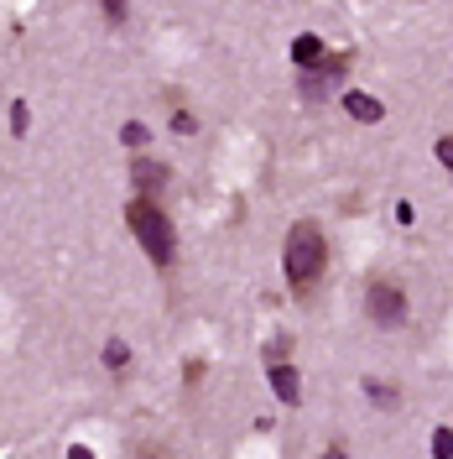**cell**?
I'll return each instance as SVG.
<instances>
[{
	"instance_id": "obj_1",
	"label": "cell",
	"mask_w": 453,
	"mask_h": 459,
	"mask_svg": "<svg viewBox=\"0 0 453 459\" xmlns=\"http://www.w3.org/2000/svg\"><path fill=\"white\" fill-rule=\"evenodd\" d=\"M282 272H286V287H292L297 298H312L318 277L329 272V235L312 225V220H297V225L286 230Z\"/></svg>"
},
{
	"instance_id": "obj_2",
	"label": "cell",
	"mask_w": 453,
	"mask_h": 459,
	"mask_svg": "<svg viewBox=\"0 0 453 459\" xmlns=\"http://www.w3.org/2000/svg\"><path fill=\"white\" fill-rule=\"evenodd\" d=\"M125 225H131V235L141 240V251L151 256V266H162L167 272L172 261H177V230H172V220L162 214V204L157 199H131L125 204Z\"/></svg>"
},
{
	"instance_id": "obj_3",
	"label": "cell",
	"mask_w": 453,
	"mask_h": 459,
	"mask_svg": "<svg viewBox=\"0 0 453 459\" xmlns=\"http://www.w3.org/2000/svg\"><path fill=\"white\" fill-rule=\"evenodd\" d=\"M365 314H370V324H380V329H401V324H406V292H401V282L375 277V282L365 287Z\"/></svg>"
},
{
	"instance_id": "obj_4",
	"label": "cell",
	"mask_w": 453,
	"mask_h": 459,
	"mask_svg": "<svg viewBox=\"0 0 453 459\" xmlns=\"http://www.w3.org/2000/svg\"><path fill=\"white\" fill-rule=\"evenodd\" d=\"M349 68H355V57H349V53H329L318 68H308V74H303V84H297V89H303V100H323V94L339 84Z\"/></svg>"
},
{
	"instance_id": "obj_5",
	"label": "cell",
	"mask_w": 453,
	"mask_h": 459,
	"mask_svg": "<svg viewBox=\"0 0 453 459\" xmlns=\"http://www.w3.org/2000/svg\"><path fill=\"white\" fill-rule=\"evenodd\" d=\"M266 376H271V392H277L286 407H292V402H303V376L292 371L286 360H271V366H266Z\"/></svg>"
},
{
	"instance_id": "obj_6",
	"label": "cell",
	"mask_w": 453,
	"mask_h": 459,
	"mask_svg": "<svg viewBox=\"0 0 453 459\" xmlns=\"http://www.w3.org/2000/svg\"><path fill=\"white\" fill-rule=\"evenodd\" d=\"M131 183H136L146 199H151V194L167 183V168H162V162H151V157H136V162H131Z\"/></svg>"
},
{
	"instance_id": "obj_7",
	"label": "cell",
	"mask_w": 453,
	"mask_h": 459,
	"mask_svg": "<svg viewBox=\"0 0 453 459\" xmlns=\"http://www.w3.org/2000/svg\"><path fill=\"white\" fill-rule=\"evenodd\" d=\"M344 110H349V120H360V126H375V120L386 115V105H380L375 94H360V89H355V94H344Z\"/></svg>"
},
{
	"instance_id": "obj_8",
	"label": "cell",
	"mask_w": 453,
	"mask_h": 459,
	"mask_svg": "<svg viewBox=\"0 0 453 459\" xmlns=\"http://www.w3.org/2000/svg\"><path fill=\"white\" fill-rule=\"evenodd\" d=\"M323 57H329V48H323V42H318V37H312V31H303V37H297V42H292V63H297V68H303V74H308V68H318V63H323Z\"/></svg>"
},
{
	"instance_id": "obj_9",
	"label": "cell",
	"mask_w": 453,
	"mask_h": 459,
	"mask_svg": "<svg viewBox=\"0 0 453 459\" xmlns=\"http://www.w3.org/2000/svg\"><path fill=\"white\" fill-rule=\"evenodd\" d=\"M365 397L375 402V407H386V412H391V407L401 402V392L391 386V381H365Z\"/></svg>"
},
{
	"instance_id": "obj_10",
	"label": "cell",
	"mask_w": 453,
	"mask_h": 459,
	"mask_svg": "<svg viewBox=\"0 0 453 459\" xmlns=\"http://www.w3.org/2000/svg\"><path fill=\"white\" fill-rule=\"evenodd\" d=\"M131 366V344L125 340H105V371H125Z\"/></svg>"
},
{
	"instance_id": "obj_11",
	"label": "cell",
	"mask_w": 453,
	"mask_h": 459,
	"mask_svg": "<svg viewBox=\"0 0 453 459\" xmlns=\"http://www.w3.org/2000/svg\"><path fill=\"white\" fill-rule=\"evenodd\" d=\"M31 115H27V100H11V136H27Z\"/></svg>"
},
{
	"instance_id": "obj_12",
	"label": "cell",
	"mask_w": 453,
	"mask_h": 459,
	"mask_svg": "<svg viewBox=\"0 0 453 459\" xmlns=\"http://www.w3.org/2000/svg\"><path fill=\"white\" fill-rule=\"evenodd\" d=\"M432 459H453V429H432Z\"/></svg>"
},
{
	"instance_id": "obj_13",
	"label": "cell",
	"mask_w": 453,
	"mask_h": 459,
	"mask_svg": "<svg viewBox=\"0 0 453 459\" xmlns=\"http://www.w3.org/2000/svg\"><path fill=\"white\" fill-rule=\"evenodd\" d=\"M120 142H125V146H146V142H151V131H146L141 120H131V126H120Z\"/></svg>"
},
{
	"instance_id": "obj_14",
	"label": "cell",
	"mask_w": 453,
	"mask_h": 459,
	"mask_svg": "<svg viewBox=\"0 0 453 459\" xmlns=\"http://www.w3.org/2000/svg\"><path fill=\"white\" fill-rule=\"evenodd\" d=\"M172 131H183V136H193V131H199V120H193V110H177V115H172Z\"/></svg>"
},
{
	"instance_id": "obj_15",
	"label": "cell",
	"mask_w": 453,
	"mask_h": 459,
	"mask_svg": "<svg viewBox=\"0 0 453 459\" xmlns=\"http://www.w3.org/2000/svg\"><path fill=\"white\" fill-rule=\"evenodd\" d=\"M105 5V16H110V27H120L125 22V0H99Z\"/></svg>"
},
{
	"instance_id": "obj_16",
	"label": "cell",
	"mask_w": 453,
	"mask_h": 459,
	"mask_svg": "<svg viewBox=\"0 0 453 459\" xmlns=\"http://www.w3.org/2000/svg\"><path fill=\"white\" fill-rule=\"evenodd\" d=\"M438 162L453 172V136H438Z\"/></svg>"
},
{
	"instance_id": "obj_17",
	"label": "cell",
	"mask_w": 453,
	"mask_h": 459,
	"mask_svg": "<svg viewBox=\"0 0 453 459\" xmlns=\"http://www.w3.org/2000/svg\"><path fill=\"white\" fill-rule=\"evenodd\" d=\"M286 350H292V340H271V344H266V366H271V360H282Z\"/></svg>"
},
{
	"instance_id": "obj_18",
	"label": "cell",
	"mask_w": 453,
	"mask_h": 459,
	"mask_svg": "<svg viewBox=\"0 0 453 459\" xmlns=\"http://www.w3.org/2000/svg\"><path fill=\"white\" fill-rule=\"evenodd\" d=\"M199 376H203V360H188V371H183V381H188V386H199Z\"/></svg>"
},
{
	"instance_id": "obj_19",
	"label": "cell",
	"mask_w": 453,
	"mask_h": 459,
	"mask_svg": "<svg viewBox=\"0 0 453 459\" xmlns=\"http://www.w3.org/2000/svg\"><path fill=\"white\" fill-rule=\"evenodd\" d=\"M136 459H167V449H157V444H141V449H136Z\"/></svg>"
},
{
	"instance_id": "obj_20",
	"label": "cell",
	"mask_w": 453,
	"mask_h": 459,
	"mask_svg": "<svg viewBox=\"0 0 453 459\" xmlns=\"http://www.w3.org/2000/svg\"><path fill=\"white\" fill-rule=\"evenodd\" d=\"M68 459H94V449H84V444H73V449H68Z\"/></svg>"
},
{
	"instance_id": "obj_21",
	"label": "cell",
	"mask_w": 453,
	"mask_h": 459,
	"mask_svg": "<svg viewBox=\"0 0 453 459\" xmlns=\"http://www.w3.org/2000/svg\"><path fill=\"white\" fill-rule=\"evenodd\" d=\"M323 459H349V455H344L339 444H329V449H323Z\"/></svg>"
}]
</instances>
